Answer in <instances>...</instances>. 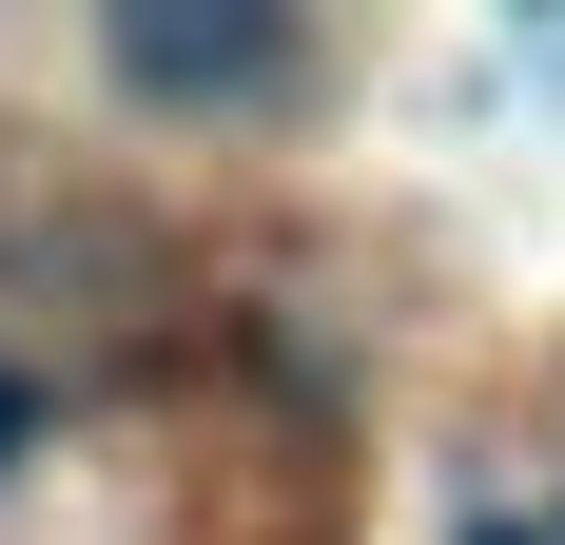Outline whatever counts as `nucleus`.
Masks as SVG:
<instances>
[{"label":"nucleus","instance_id":"obj_1","mask_svg":"<svg viewBox=\"0 0 565 545\" xmlns=\"http://www.w3.org/2000/svg\"><path fill=\"white\" fill-rule=\"evenodd\" d=\"M117 58H137V78H254V20H137Z\"/></svg>","mask_w":565,"mask_h":545}]
</instances>
